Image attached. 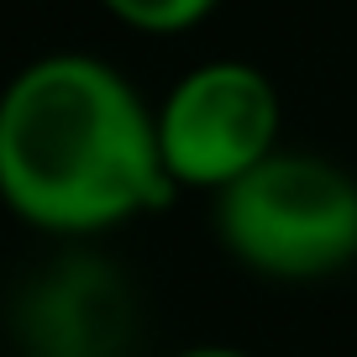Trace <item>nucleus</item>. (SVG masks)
<instances>
[{"label":"nucleus","instance_id":"7ed1b4c3","mask_svg":"<svg viewBox=\"0 0 357 357\" xmlns=\"http://www.w3.org/2000/svg\"><path fill=\"white\" fill-rule=\"evenodd\" d=\"M279 89L263 68L242 58L200 63L168 89L158 105V147L163 168L184 190H215L257 168L279 147Z\"/></svg>","mask_w":357,"mask_h":357},{"label":"nucleus","instance_id":"39448f33","mask_svg":"<svg viewBox=\"0 0 357 357\" xmlns=\"http://www.w3.org/2000/svg\"><path fill=\"white\" fill-rule=\"evenodd\" d=\"M100 6L116 22H126L132 32H153V37L190 32L215 11V0H100Z\"/></svg>","mask_w":357,"mask_h":357},{"label":"nucleus","instance_id":"423d86ee","mask_svg":"<svg viewBox=\"0 0 357 357\" xmlns=\"http://www.w3.org/2000/svg\"><path fill=\"white\" fill-rule=\"evenodd\" d=\"M174 357H247V352H236V347H184Z\"/></svg>","mask_w":357,"mask_h":357},{"label":"nucleus","instance_id":"f03ea898","mask_svg":"<svg viewBox=\"0 0 357 357\" xmlns=\"http://www.w3.org/2000/svg\"><path fill=\"white\" fill-rule=\"evenodd\" d=\"M236 263L268 279H326L357 257V178L315 153H273L215 195Z\"/></svg>","mask_w":357,"mask_h":357},{"label":"nucleus","instance_id":"20e7f679","mask_svg":"<svg viewBox=\"0 0 357 357\" xmlns=\"http://www.w3.org/2000/svg\"><path fill=\"white\" fill-rule=\"evenodd\" d=\"M132 289L105 257H58L16 300L26 357H121L132 336Z\"/></svg>","mask_w":357,"mask_h":357},{"label":"nucleus","instance_id":"f257e3e1","mask_svg":"<svg viewBox=\"0 0 357 357\" xmlns=\"http://www.w3.org/2000/svg\"><path fill=\"white\" fill-rule=\"evenodd\" d=\"M158 116L111 63L53 53L0 95V200L58 236L111 231L168 200Z\"/></svg>","mask_w":357,"mask_h":357}]
</instances>
